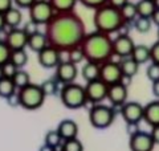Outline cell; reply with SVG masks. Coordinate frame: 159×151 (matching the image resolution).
Listing matches in <instances>:
<instances>
[{
  "label": "cell",
  "instance_id": "cell-1",
  "mask_svg": "<svg viewBox=\"0 0 159 151\" xmlns=\"http://www.w3.org/2000/svg\"><path fill=\"white\" fill-rule=\"evenodd\" d=\"M44 33L51 47L60 52H66L81 45L86 36V29L77 13H54L51 21L45 25Z\"/></svg>",
  "mask_w": 159,
  "mask_h": 151
},
{
  "label": "cell",
  "instance_id": "cell-2",
  "mask_svg": "<svg viewBox=\"0 0 159 151\" xmlns=\"http://www.w3.org/2000/svg\"><path fill=\"white\" fill-rule=\"evenodd\" d=\"M80 47L85 54V60L88 62L101 65L103 62L110 61L114 56L113 39L110 37V34L98 31L86 33L85 39L82 40Z\"/></svg>",
  "mask_w": 159,
  "mask_h": 151
},
{
  "label": "cell",
  "instance_id": "cell-3",
  "mask_svg": "<svg viewBox=\"0 0 159 151\" xmlns=\"http://www.w3.org/2000/svg\"><path fill=\"white\" fill-rule=\"evenodd\" d=\"M93 24L96 27V31L106 34H111L119 31L123 25H126L119 9L109 6V4H105L94 11Z\"/></svg>",
  "mask_w": 159,
  "mask_h": 151
},
{
  "label": "cell",
  "instance_id": "cell-4",
  "mask_svg": "<svg viewBox=\"0 0 159 151\" xmlns=\"http://www.w3.org/2000/svg\"><path fill=\"white\" fill-rule=\"evenodd\" d=\"M60 98L64 106L72 110L81 109L88 103L85 86L76 82L62 85L60 89Z\"/></svg>",
  "mask_w": 159,
  "mask_h": 151
},
{
  "label": "cell",
  "instance_id": "cell-5",
  "mask_svg": "<svg viewBox=\"0 0 159 151\" xmlns=\"http://www.w3.org/2000/svg\"><path fill=\"white\" fill-rule=\"evenodd\" d=\"M20 106L25 110H37L45 102V97L43 89L37 84H29L28 86L17 90Z\"/></svg>",
  "mask_w": 159,
  "mask_h": 151
},
{
  "label": "cell",
  "instance_id": "cell-6",
  "mask_svg": "<svg viewBox=\"0 0 159 151\" xmlns=\"http://www.w3.org/2000/svg\"><path fill=\"white\" fill-rule=\"evenodd\" d=\"M114 119H116V110L113 106L98 103L93 105L89 110V122L94 129L103 130L110 127Z\"/></svg>",
  "mask_w": 159,
  "mask_h": 151
},
{
  "label": "cell",
  "instance_id": "cell-7",
  "mask_svg": "<svg viewBox=\"0 0 159 151\" xmlns=\"http://www.w3.org/2000/svg\"><path fill=\"white\" fill-rule=\"evenodd\" d=\"M54 9L49 0H36L29 8V20L37 25H47L54 16Z\"/></svg>",
  "mask_w": 159,
  "mask_h": 151
},
{
  "label": "cell",
  "instance_id": "cell-8",
  "mask_svg": "<svg viewBox=\"0 0 159 151\" xmlns=\"http://www.w3.org/2000/svg\"><path fill=\"white\" fill-rule=\"evenodd\" d=\"M99 80L103 81L106 85H109V86L118 82H122L123 74H122L121 66H119V62L110 60V61L99 65Z\"/></svg>",
  "mask_w": 159,
  "mask_h": 151
},
{
  "label": "cell",
  "instance_id": "cell-9",
  "mask_svg": "<svg viewBox=\"0 0 159 151\" xmlns=\"http://www.w3.org/2000/svg\"><path fill=\"white\" fill-rule=\"evenodd\" d=\"M121 115L123 121L129 126H137L141 121L143 119V112H145V106L141 105L135 101H127L125 105H122L121 108Z\"/></svg>",
  "mask_w": 159,
  "mask_h": 151
},
{
  "label": "cell",
  "instance_id": "cell-10",
  "mask_svg": "<svg viewBox=\"0 0 159 151\" xmlns=\"http://www.w3.org/2000/svg\"><path fill=\"white\" fill-rule=\"evenodd\" d=\"M107 89H109V85H106L101 80L86 82L85 92H86L88 102H90L93 105L101 103L102 101H105L107 98Z\"/></svg>",
  "mask_w": 159,
  "mask_h": 151
},
{
  "label": "cell",
  "instance_id": "cell-11",
  "mask_svg": "<svg viewBox=\"0 0 159 151\" xmlns=\"http://www.w3.org/2000/svg\"><path fill=\"white\" fill-rule=\"evenodd\" d=\"M154 146L155 143H154L150 133L143 131V130H137L130 135L129 147L131 151H152Z\"/></svg>",
  "mask_w": 159,
  "mask_h": 151
},
{
  "label": "cell",
  "instance_id": "cell-12",
  "mask_svg": "<svg viewBox=\"0 0 159 151\" xmlns=\"http://www.w3.org/2000/svg\"><path fill=\"white\" fill-rule=\"evenodd\" d=\"M134 40L129 36L127 33L118 34L116 39H113V52L114 56H118L119 58L131 57V53L134 50Z\"/></svg>",
  "mask_w": 159,
  "mask_h": 151
},
{
  "label": "cell",
  "instance_id": "cell-13",
  "mask_svg": "<svg viewBox=\"0 0 159 151\" xmlns=\"http://www.w3.org/2000/svg\"><path fill=\"white\" fill-rule=\"evenodd\" d=\"M28 37L29 36L23 28H12L7 31L4 41L11 50H20L28 47Z\"/></svg>",
  "mask_w": 159,
  "mask_h": 151
},
{
  "label": "cell",
  "instance_id": "cell-14",
  "mask_svg": "<svg viewBox=\"0 0 159 151\" xmlns=\"http://www.w3.org/2000/svg\"><path fill=\"white\" fill-rule=\"evenodd\" d=\"M127 95H129L127 85H125L123 82H118L109 86L106 99L111 103L113 108H121L122 105L127 102Z\"/></svg>",
  "mask_w": 159,
  "mask_h": 151
},
{
  "label": "cell",
  "instance_id": "cell-15",
  "mask_svg": "<svg viewBox=\"0 0 159 151\" xmlns=\"http://www.w3.org/2000/svg\"><path fill=\"white\" fill-rule=\"evenodd\" d=\"M39 64L45 69H56L57 65L61 62V52L54 47L48 45L47 48H44L41 52L37 53Z\"/></svg>",
  "mask_w": 159,
  "mask_h": 151
},
{
  "label": "cell",
  "instance_id": "cell-16",
  "mask_svg": "<svg viewBox=\"0 0 159 151\" xmlns=\"http://www.w3.org/2000/svg\"><path fill=\"white\" fill-rule=\"evenodd\" d=\"M78 76V69L76 64H72L69 61H62L57 65L56 68V78L60 84L66 85V84H72L76 81Z\"/></svg>",
  "mask_w": 159,
  "mask_h": 151
},
{
  "label": "cell",
  "instance_id": "cell-17",
  "mask_svg": "<svg viewBox=\"0 0 159 151\" xmlns=\"http://www.w3.org/2000/svg\"><path fill=\"white\" fill-rule=\"evenodd\" d=\"M56 130L58 131V134L61 135V138L64 140L77 138V135H78V125L74 122L73 119H64V121H61V122L58 123Z\"/></svg>",
  "mask_w": 159,
  "mask_h": 151
},
{
  "label": "cell",
  "instance_id": "cell-18",
  "mask_svg": "<svg viewBox=\"0 0 159 151\" xmlns=\"http://www.w3.org/2000/svg\"><path fill=\"white\" fill-rule=\"evenodd\" d=\"M143 119L151 127L159 126V99H154L151 102H148L147 105H145Z\"/></svg>",
  "mask_w": 159,
  "mask_h": 151
},
{
  "label": "cell",
  "instance_id": "cell-19",
  "mask_svg": "<svg viewBox=\"0 0 159 151\" xmlns=\"http://www.w3.org/2000/svg\"><path fill=\"white\" fill-rule=\"evenodd\" d=\"M49 45L48 43V39L45 36L44 32H37V33H33L28 37V48L32 50V52H41L44 48H47Z\"/></svg>",
  "mask_w": 159,
  "mask_h": 151
},
{
  "label": "cell",
  "instance_id": "cell-20",
  "mask_svg": "<svg viewBox=\"0 0 159 151\" xmlns=\"http://www.w3.org/2000/svg\"><path fill=\"white\" fill-rule=\"evenodd\" d=\"M4 20H6V28H19V25L23 21V13L20 11V8L12 7L11 9H8L4 13Z\"/></svg>",
  "mask_w": 159,
  "mask_h": 151
},
{
  "label": "cell",
  "instance_id": "cell-21",
  "mask_svg": "<svg viewBox=\"0 0 159 151\" xmlns=\"http://www.w3.org/2000/svg\"><path fill=\"white\" fill-rule=\"evenodd\" d=\"M119 66H121L123 77H127V78H133L139 70V64L134 61L131 57L121 58V61H119Z\"/></svg>",
  "mask_w": 159,
  "mask_h": 151
},
{
  "label": "cell",
  "instance_id": "cell-22",
  "mask_svg": "<svg viewBox=\"0 0 159 151\" xmlns=\"http://www.w3.org/2000/svg\"><path fill=\"white\" fill-rule=\"evenodd\" d=\"M131 58L135 62L141 64H146L150 61V48L145 44H138L134 47V50L131 53Z\"/></svg>",
  "mask_w": 159,
  "mask_h": 151
},
{
  "label": "cell",
  "instance_id": "cell-23",
  "mask_svg": "<svg viewBox=\"0 0 159 151\" xmlns=\"http://www.w3.org/2000/svg\"><path fill=\"white\" fill-rule=\"evenodd\" d=\"M56 13H68L74 12V7L78 0H49Z\"/></svg>",
  "mask_w": 159,
  "mask_h": 151
},
{
  "label": "cell",
  "instance_id": "cell-24",
  "mask_svg": "<svg viewBox=\"0 0 159 151\" xmlns=\"http://www.w3.org/2000/svg\"><path fill=\"white\" fill-rule=\"evenodd\" d=\"M81 74H82V78L85 80L86 82L99 80V65L86 61L81 69Z\"/></svg>",
  "mask_w": 159,
  "mask_h": 151
},
{
  "label": "cell",
  "instance_id": "cell-25",
  "mask_svg": "<svg viewBox=\"0 0 159 151\" xmlns=\"http://www.w3.org/2000/svg\"><path fill=\"white\" fill-rule=\"evenodd\" d=\"M119 12H121V16L123 19V21H125V24L134 23V20L138 17L137 4L135 3H131V2H127L125 6L119 9Z\"/></svg>",
  "mask_w": 159,
  "mask_h": 151
},
{
  "label": "cell",
  "instance_id": "cell-26",
  "mask_svg": "<svg viewBox=\"0 0 159 151\" xmlns=\"http://www.w3.org/2000/svg\"><path fill=\"white\" fill-rule=\"evenodd\" d=\"M137 4V12L138 16L141 17H150L152 16V13L155 12V4L152 0H139Z\"/></svg>",
  "mask_w": 159,
  "mask_h": 151
},
{
  "label": "cell",
  "instance_id": "cell-27",
  "mask_svg": "<svg viewBox=\"0 0 159 151\" xmlns=\"http://www.w3.org/2000/svg\"><path fill=\"white\" fill-rule=\"evenodd\" d=\"M9 61H11L17 69H23V68L28 64V54H27V52H25V49L12 50Z\"/></svg>",
  "mask_w": 159,
  "mask_h": 151
},
{
  "label": "cell",
  "instance_id": "cell-28",
  "mask_svg": "<svg viewBox=\"0 0 159 151\" xmlns=\"http://www.w3.org/2000/svg\"><path fill=\"white\" fill-rule=\"evenodd\" d=\"M16 86L12 81V78H7V77H3L0 80V97L7 99L9 95H12L16 93Z\"/></svg>",
  "mask_w": 159,
  "mask_h": 151
},
{
  "label": "cell",
  "instance_id": "cell-29",
  "mask_svg": "<svg viewBox=\"0 0 159 151\" xmlns=\"http://www.w3.org/2000/svg\"><path fill=\"white\" fill-rule=\"evenodd\" d=\"M12 81L15 84V86H16V89L20 90V89L25 88L31 84V76H29V73L25 72L24 69H19L16 72V74L13 76Z\"/></svg>",
  "mask_w": 159,
  "mask_h": 151
},
{
  "label": "cell",
  "instance_id": "cell-30",
  "mask_svg": "<svg viewBox=\"0 0 159 151\" xmlns=\"http://www.w3.org/2000/svg\"><path fill=\"white\" fill-rule=\"evenodd\" d=\"M44 143L57 150L58 147H61V146H62L64 139L61 138V135L58 134L57 130H49V131L45 134V138H44Z\"/></svg>",
  "mask_w": 159,
  "mask_h": 151
},
{
  "label": "cell",
  "instance_id": "cell-31",
  "mask_svg": "<svg viewBox=\"0 0 159 151\" xmlns=\"http://www.w3.org/2000/svg\"><path fill=\"white\" fill-rule=\"evenodd\" d=\"M134 28L137 29V32L139 33H147L150 32V29L152 27V21L150 17H141L138 16L135 20H134Z\"/></svg>",
  "mask_w": 159,
  "mask_h": 151
},
{
  "label": "cell",
  "instance_id": "cell-32",
  "mask_svg": "<svg viewBox=\"0 0 159 151\" xmlns=\"http://www.w3.org/2000/svg\"><path fill=\"white\" fill-rule=\"evenodd\" d=\"M65 54H66V61L72 62V64H76V65L82 62L84 60H85V54H84L81 47H76V48H73L70 50H66Z\"/></svg>",
  "mask_w": 159,
  "mask_h": 151
},
{
  "label": "cell",
  "instance_id": "cell-33",
  "mask_svg": "<svg viewBox=\"0 0 159 151\" xmlns=\"http://www.w3.org/2000/svg\"><path fill=\"white\" fill-rule=\"evenodd\" d=\"M58 81L56 78H49V80H45L40 86H41L44 94L47 95H54L57 92H58Z\"/></svg>",
  "mask_w": 159,
  "mask_h": 151
},
{
  "label": "cell",
  "instance_id": "cell-34",
  "mask_svg": "<svg viewBox=\"0 0 159 151\" xmlns=\"http://www.w3.org/2000/svg\"><path fill=\"white\" fill-rule=\"evenodd\" d=\"M60 151H84V144L78 138L64 140Z\"/></svg>",
  "mask_w": 159,
  "mask_h": 151
},
{
  "label": "cell",
  "instance_id": "cell-35",
  "mask_svg": "<svg viewBox=\"0 0 159 151\" xmlns=\"http://www.w3.org/2000/svg\"><path fill=\"white\" fill-rule=\"evenodd\" d=\"M11 53H12V50L9 49V47L6 44V41H4V40H0V66H2L3 64L9 61Z\"/></svg>",
  "mask_w": 159,
  "mask_h": 151
},
{
  "label": "cell",
  "instance_id": "cell-36",
  "mask_svg": "<svg viewBox=\"0 0 159 151\" xmlns=\"http://www.w3.org/2000/svg\"><path fill=\"white\" fill-rule=\"evenodd\" d=\"M146 76H147V78L150 80L151 82L159 81V65L151 62L150 65H148L147 70H146Z\"/></svg>",
  "mask_w": 159,
  "mask_h": 151
},
{
  "label": "cell",
  "instance_id": "cell-37",
  "mask_svg": "<svg viewBox=\"0 0 159 151\" xmlns=\"http://www.w3.org/2000/svg\"><path fill=\"white\" fill-rule=\"evenodd\" d=\"M80 3L82 4L84 7L86 8H90V9H98L99 7L105 6V4H107V0H78Z\"/></svg>",
  "mask_w": 159,
  "mask_h": 151
},
{
  "label": "cell",
  "instance_id": "cell-38",
  "mask_svg": "<svg viewBox=\"0 0 159 151\" xmlns=\"http://www.w3.org/2000/svg\"><path fill=\"white\" fill-rule=\"evenodd\" d=\"M2 70H3V76L4 77H7V78H13V76L16 74L17 72V68L15 66V65L11 62V61H8L6 64H3L2 65Z\"/></svg>",
  "mask_w": 159,
  "mask_h": 151
},
{
  "label": "cell",
  "instance_id": "cell-39",
  "mask_svg": "<svg viewBox=\"0 0 159 151\" xmlns=\"http://www.w3.org/2000/svg\"><path fill=\"white\" fill-rule=\"evenodd\" d=\"M150 61L159 65V40L150 47Z\"/></svg>",
  "mask_w": 159,
  "mask_h": 151
},
{
  "label": "cell",
  "instance_id": "cell-40",
  "mask_svg": "<svg viewBox=\"0 0 159 151\" xmlns=\"http://www.w3.org/2000/svg\"><path fill=\"white\" fill-rule=\"evenodd\" d=\"M23 29L25 31V33L28 34V36H31V34H33V33L40 32V31H39V25H37L36 23H33L32 20H29V21L23 27Z\"/></svg>",
  "mask_w": 159,
  "mask_h": 151
},
{
  "label": "cell",
  "instance_id": "cell-41",
  "mask_svg": "<svg viewBox=\"0 0 159 151\" xmlns=\"http://www.w3.org/2000/svg\"><path fill=\"white\" fill-rule=\"evenodd\" d=\"M34 2H36V0H13V4H15V6H16L17 8L29 9Z\"/></svg>",
  "mask_w": 159,
  "mask_h": 151
},
{
  "label": "cell",
  "instance_id": "cell-42",
  "mask_svg": "<svg viewBox=\"0 0 159 151\" xmlns=\"http://www.w3.org/2000/svg\"><path fill=\"white\" fill-rule=\"evenodd\" d=\"M13 7V0H0V13H6Z\"/></svg>",
  "mask_w": 159,
  "mask_h": 151
},
{
  "label": "cell",
  "instance_id": "cell-43",
  "mask_svg": "<svg viewBox=\"0 0 159 151\" xmlns=\"http://www.w3.org/2000/svg\"><path fill=\"white\" fill-rule=\"evenodd\" d=\"M6 101H7V103H8L11 108L20 106V99H19V94H17V92L15 93V94H12V95H9V97H8Z\"/></svg>",
  "mask_w": 159,
  "mask_h": 151
},
{
  "label": "cell",
  "instance_id": "cell-44",
  "mask_svg": "<svg viewBox=\"0 0 159 151\" xmlns=\"http://www.w3.org/2000/svg\"><path fill=\"white\" fill-rule=\"evenodd\" d=\"M127 2L129 0H107V4L114 7V8H117V9H121Z\"/></svg>",
  "mask_w": 159,
  "mask_h": 151
},
{
  "label": "cell",
  "instance_id": "cell-45",
  "mask_svg": "<svg viewBox=\"0 0 159 151\" xmlns=\"http://www.w3.org/2000/svg\"><path fill=\"white\" fill-rule=\"evenodd\" d=\"M151 137H152V140L155 144H159V126H154V127H151Z\"/></svg>",
  "mask_w": 159,
  "mask_h": 151
},
{
  "label": "cell",
  "instance_id": "cell-46",
  "mask_svg": "<svg viewBox=\"0 0 159 151\" xmlns=\"http://www.w3.org/2000/svg\"><path fill=\"white\" fill-rule=\"evenodd\" d=\"M151 21L154 25H157V27L159 28V9H155V12L152 13L151 16Z\"/></svg>",
  "mask_w": 159,
  "mask_h": 151
},
{
  "label": "cell",
  "instance_id": "cell-47",
  "mask_svg": "<svg viewBox=\"0 0 159 151\" xmlns=\"http://www.w3.org/2000/svg\"><path fill=\"white\" fill-rule=\"evenodd\" d=\"M151 89H152V94L159 99V81L152 82V88Z\"/></svg>",
  "mask_w": 159,
  "mask_h": 151
},
{
  "label": "cell",
  "instance_id": "cell-48",
  "mask_svg": "<svg viewBox=\"0 0 159 151\" xmlns=\"http://www.w3.org/2000/svg\"><path fill=\"white\" fill-rule=\"evenodd\" d=\"M6 31V20H4V15L0 13V32Z\"/></svg>",
  "mask_w": 159,
  "mask_h": 151
},
{
  "label": "cell",
  "instance_id": "cell-49",
  "mask_svg": "<svg viewBox=\"0 0 159 151\" xmlns=\"http://www.w3.org/2000/svg\"><path fill=\"white\" fill-rule=\"evenodd\" d=\"M39 151H57L56 149H53V147H51V146H48V144H45L44 143L41 147L39 149Z\"/></svg>",
  "mask_w": 159,
  "mask_h": 151
},
{
  "label": "cell",
  "instance_id": "cell-50",
  "mask_svg": "<svg viewBox=\"0 0 159 151\" xmlns=\"http://www.w3.org/2000/svg\"><path fill=\"white\" fill-rule=\"evenodd\" d=\"M154 4H155V8L159 9V0H154Z\"/></svg>",
  "mask_w": 159,
  "mask_h": 151
},
{
  "label": "cell",
  "instance_id": "cell-51",
  "mask_svg": "<svg viewBox=\"0 0 159 151\" xmlns=\"http://www.w3.org/2000/svg\"><path fill=\"white\" fill-rule=\"evenodd\" d=\"M4 77V76H3V70H2V66H0V80H2Z\"/></svg>",
  "mask_w": 159,
  "mask_h": 151
},
{
  "label": "cell",
  "instance_id": "cell-52",
  "mask_svg": "<svg viewBox=\"0 0 159 151\" xmlns=\"http://www.w3.org/2000/svg\"><path fill=\"white\" fill-rule=\"evenodd\" d=\"M157 34H158V40H159V28H158V32H157Z\"/></svg>",
  "mask_w": 159,
  "mask_h": 151
},
{
  "label": "cell",
  "instance_id": "cell-53",
  "mask_svg": "<svg viewBox=\"0 0 159 151\" xmlns=\"http://www.w3.org/2000/svg\"><path fill=\"white\" fill-rule=\"evenodd\" d=\"M152 2H154V0H152Z\"/></svg>",
  "mask_w": 159,
  "mask_h": 151
}]
</instances>
